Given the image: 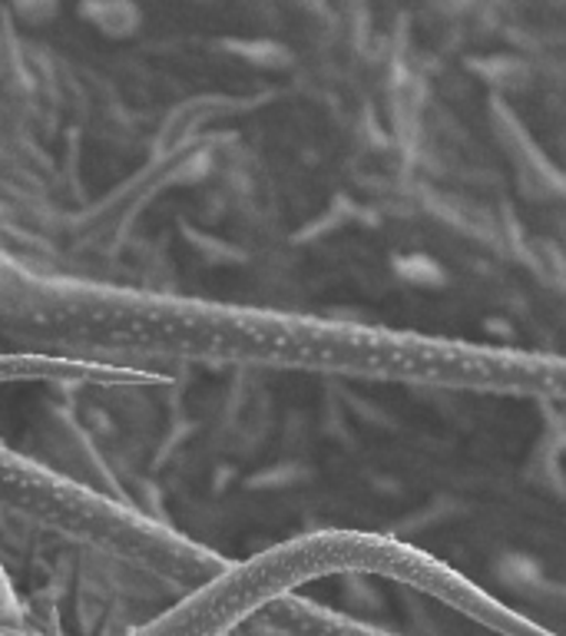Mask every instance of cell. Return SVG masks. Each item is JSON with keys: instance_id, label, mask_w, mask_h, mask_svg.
Here are the masks:
<instances>
[{"instance_id": "obj_1", "label": "cell", "mask_w": 566, "mask_h": 636, "mask_svg": "<svg viewBox=\"0 0 566 636\" xmlns=\"http://www.w3.org/2000/svg\"><path fill=\"white\" fill-rule=\"evenodd\" d=\"M76 20L110 43H126L143 30L140 0H76Z\"/></svg>"}, {"instance_id": "obj_2", "label": "cell", "mask_w": 566, "mask_h": 636, "mask_svg": "<svg viewBox=\"0 0 566 636\" xmlns=\"http://www.w3.org/2000/svg\"><path fill=\"white\" fill-rule=\"evenodd\" d=\"M219 53H229L236 60H243L246 66L256 70H282L288 66L291 53L276 40H263V37H219L216 40Z\"/></svg>"}, {"instance_id": "obj_3", "label": "cell", "mask_w": 566, "mask_h": 636, "mask_svg": "<svg viewBox=\"0 0 566 636\" xmlns=\"http://www.w3.org/2000/svg\"><path fill=\"white\" fill-rule=\"evenodd\" d=\"M7 7L27 27H47L63 13V0H7Z\"/></svg>"}, {"instance_id": "obj_4", "label": "cell", "mask_w": 566, "mask_h": 636, "mask_svg": "<svg viewBox=\"0 0 566 636\" xmlns=\"http://www.w3.org/2000/svg\"><path fill=\"white\" fill-rule=\"evenodd\" d=\"M0 617H7V620H17V601H13V591L7 587L3 574H0Z\"/></svg>"}, {"instance_id": "obj_5", "label": "cell", "mask_w": 566, "mask_h": 636, "mask_svg": "<svg viewBox=\"0 0 566 636\" xmlns=\"http://www.w3.org/2000/svg\"><path fill=\"white\" fill-rule=\"evenodd\" d=\"M189 3H196V7H216V3H223V0H189Z\"/></svg>"}]
</instances>
